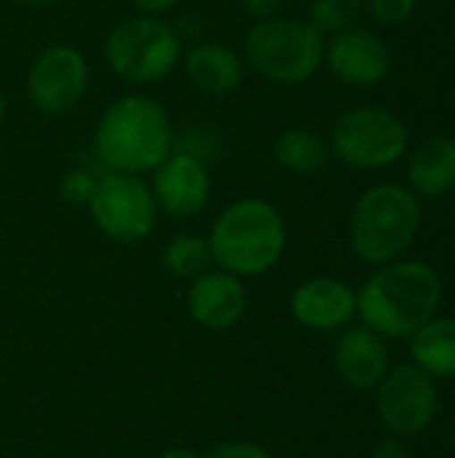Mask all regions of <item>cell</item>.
<instances>
[{"label": "cell", "instance_id": "25", "mask_svg": "<svg viewBox=\"0 0 455 458\" xmlns=\"http://www.w3.org/2000/svg\"><path fill=\"white\" fill-rule=\"evenodd\" d=\"M134 13H145V16H161L166 19L172 11H177L182 5V0H129Z\"/></svg>", "mask_w": 455, "mask_h": 458}, {"label": "cell", "instance_id": "26", "mask_svg": "<svg viewBox=\"0 0 455 458\" xmlns=\"http://www.w3.org/2000/svg\"><path fill=\"white\" fill-rule=\"evenodd\" d=\"M287 0H239V5L244 8L247 16H252L255 21L257 19H268V16H276L282 13Z\"/></svg>", "mask_w": 455, "mask_h": 458}, {"label": "cell", "instance_id": "4", "mask_svg": "<svg viewBox=\"0 0 455 458\" xmlns=\"http://www.w3.org/2000/svg\"><path fill=\"white\" fill-rule=\"evenodd\" d=\"M324 35L298 16H268L252 21L239 46L247 70L276 86H300L324 64Z\"/></svg>", "mask_w": 455, "mask_h": 458}, {"label": "cell", "instance_id": "7", "mask_svg": "<svg viewBox=\"0 0 455 458\" xmlns=\"http://www.w3.org/2000/svg\"><path fill=\"white\" fill-rule=\"evenodd\" d=\"M408 126L386 107H354L346 110L330 134L333 156L349 169L370 172L397 164L408 150Z\"/></svg>", "mask_w": 455, "mask_h": 458}, {"label": "cell", "instance_id": "22", "mask_svg": "<svg viewBox=\"0 0 455 458\" xmlns=\"http://www.w3.org/2000/svg\"><path fill=\"white\" fill-rule=\"evenodd\" d=\"M97 180L99 174L88 166H72L59 177V199L72 207H86L97 191Z\"/></svg>", "mask_w": 455, "mask_h": 458}, {"label": "cell", "instance_id": "30", "mask_svg": "<svg viewBox=\"0 0 455 458\" xmlns=\"http://www.w3.org/2000/svg\"><path fill=\"white\" fill-rule=\"evenodd\" d=\"M5 110H8V105H5V94L0 91V126H3V121H5Z\"/></svg>", "mask_w": 455, "mask_h": 458}, {"label": "cell", "instance_id": "8", "mask_svg": "<svg viewBox=\"0 0 455 458\" xmlns=\"http://www.w3.org/2000/svg\"><path fill=\"white\" fill-rule=\"evenodd\" d=\"M86 209L94 225L118 244L145 242L156 231L161 217L147 177L107 169L99 174L97 191Z\"/></svg>", "mask_w": 455, "mask_h": 458}, {"label": "cell", "instance_id": "28", "mask_svg": "<svg viewBox=\"0 0 455 458\" xmlns=\"http://www.w3.org/2000/svg\"><path fill=\"white\" fill-rule=\"evenodd\" d=\"M13 3L27 5V8H51V5H56V3H62V0H13Z\"/></svg>", "mask_w": 455, "mask_h": 458}, {"label": "cell", "instance_id": "17", "mask_svg": "<svg viewBox=\"0 0 455 458\" xmlns=\"http://www.w3.org/2000/svg\"><path fill=\"white\" fill-rule=\"evenodd\" d=\"M410 191L418 199H440L455 188V140L432 137L410 158Z\"/></svg>", "mask_w": 455, "mask_h": 458}, {"label": "cell", "instance_id": "12", "mask_svg": "<svg viewBox=\"0 0 455 458\" xmlns=\"http://www.w3.org/2000/svg\"><path fill=\"white\" fill-rule=\"evenodd\" d=\"M324 64L341 83L375 86L392 70V51L375 32L349 27L324 40Z\"/></svg>", "mask_w": 455, "mask_h": 458}, {"label": "cell", "instance_id": "10", "mask_svg": "<svg viewBox=\"0 0 455 458\" xmlns=\"http://www.w3.org/2000/svg\"><path fill=\"white\" fill-rule=\"evenodd\" d=\"M437 386L418 365L389 368L378 384V416L397 437H416L434 421Z\"/></svg>", "mask_w": 455, "mask_h": 458}, {"label": "cell", "instance_id": "2", "mask_svg": "<svg viewBox=\"0 0 455 458\" xmlns=\"http://www.w3.org/2000/svg\"><path fill=\"white\" fill-rule=\"evenodd\" d=\"M442 279L429 263L392 260L357 293V314L383 338H410L437 317Z\"/></svg>", "mask_w": 455, "mask_h": 458}, {"label": "cell", "instance_id": "1", "mask_svg": "<svg viewBox=\"0 0 455 458\" xmlns=\"http://www.w3.org/2000/svg\"><path fill=\"white\" fill-rule=\"evenodd\" d=\"M177 145L166 105L147 91H126L105 105L94 123V158L107 172L147 177Z\"/></svg>", "mask_w": 455, "mask_h": 458}, {"label": "cell", "instance_id": "11", "mask_svg": "<svg viewBox=\"0 0 455 458\" xmlns=\"http://www.w3.org/2000/svg\"><path fill=\"white\" fill-rule=\"evenodd\" d=\"M158 212L172 220H188L201 215L212 201V172L209 161L174 148L147 174Z\"/></svg>", "mask_w": 455, "mask_h": 458}, {"label": "cell", "instance_id": "29", "mask_svg": "<svg viewBox=\"0 0 455 458\" xmlns=\"http://www.w3.org/2000/svg\"><path fill=\"white\" fill-rule=\"evenodd\" d=\"M161 458H201L198 454H193V451H188V448H169L166 454Z\"/></svg>", "mask_w": 455, "mask_h": 458}, {"label": "cell", "instance_id": "21", "mask_svg": "<svg viewBox=\"0 0 455 458\" xmlns=\"http://www.w3.org/2000/svg\"><path fill=\"white\" fill-rule=\"evenodd\" d=\"M362 11H365L362 0H311L308 21L327 38L349 27H357Z\"/></svg>", "mask_w": 455, "mask_h": 458}, {"label": "cell", "instance_id": "27", "mask_svg": "<svg viewBox=\"0 0 455 458\" xmlns=\"http://www.w3.org/2000/svg\"><path fill=\"white\" fill-rule=\"evenodd\" d=\"M370 458H413V454L402 440H383Z\"/></svg>", "mask_w": 455, "mask_h": 458}, {"label": "cell", "instance_id": "16", "mask_svg": "<svg viewBox=\"0 0 455 458\" xmlns=\"http://www.w3.org/2000/svg\"><path fill=\"white\" fill-rule=\"evenodd\" d=\"M335 370L351 389H375L389 373V349L383 335L362 327H349L335 341Z\"/></svg>", "mask_w": 455, "mask_h": 458}, {"label": "cell", "instance_id": "19", "mask_svg": "<svg viewBox=\"0 0 455 458\" xmlns=\"http://www.w3.org/2000/svg\"><path fill=\"white\" fill-rule=\"evenodd\" d=\"M410 357L432 378H455V319H432L410 335Z\"/></svg>", "mask_w": 455, "mask_h": 458}, {"label": "cell", "instance_id": "13", "mask_svg": "<svg viewBox=\"0 0 455 458\" xmlns=\"http://www.w3.org/2000/svg\"><path fill=\"white\" fill-rule=\"evenodd\" d=\"M180 70L185 81L206 97H228L233 94L244 75L247 64L236 46L225 40H198L182 51Z\"/></svg>", "mask_w": 455, "mask_h": 458}, {"label": "cell", "instance_id": "18", "mask_svg": "<svg viewBox=\"0 0 455 458\" xmlns=\"http://www.w3.org/2000/svg\"><path fill=\"white\" fill-rule=\"evenodd\" d=\"M330 158H333L330 142L311 129L295 126V129L282 131L274 140V161L290 174H298V177L319 174L324 172Z\"/></svg>", "mask_w": 455, "mask_h": 458}, {"label": "cell", "instance_id": "20", "mask_svg": "<svg viewBox=\"0 0 455 458\" xmlns=\"http://www.w3.org/2000/svg\"><path fill=\"white\" fill-rule=\"evenodd\" d=\"M161 266L169 276L193 282L196 276H201L204 271H209L215 266L206 236H198V233L172 236L161 252Z\"/></svg>", "mask_w": 455, "mask_h": 458}, {"label": "cell", "instance_id": "23", "mask_svg": "<svg viewBox=\"0 0 455 458\" xmlns=\"http://www.w3.org/2000/svg\"><path fill=\"white\" fill-rule=\"evenodd\" d=\"M365 8L373 13V19H378L381 24H400L408 21L410 13L416 11L418 0H362Z\"/></svg>", "mask_w": 455, "mask_h": 458}, {"label": "cell", "instance_id": "9", "mask_svg": "<svg viewBox=\"0 0 455 458\" xmlns=\"http://www.w3.org/2000/svg\"><path fill=\"white\" fill-rule=\"evenodd\" d=\"M91 86V64L86 54L70 43L46 46L27 70L24 89L29 105L43 115L72 113Z\"/></svg>", "mask_w": 455, "mask_h": 458}, {"label": "cell", "instance_id": "6", "mask_svg": "<svg viewBox=\"0 0 455 458\" xmlns=\"http://www.w3.org/2000/svg\"><path fill=\"white\" fill-rule=\"evenodd\" d=\"M421 228V199L397 182L367 188L351 212L349 236L354 252L370 266L400 260Z\"/></svg>", "mask_w": 455, "mask_h": 458}, {"label": "cell", "instance_id": "14", "mask_svg": "<svg viewBox=\"0 0 455 458\" xmlns=\"http://www.w3.org/2000/svg\"><path fill=\"white\" fill-rule=\"evenodd\" d=\"M290 311L308 330H341L357 317V293L341 279L314 276L292 293Z\"/></svg>", "mask_w": 455, "mask_h": 458}, {"label": "cell", "instance_id": "5", "mask_svg": "<svg viewBox=\"0 0 455 458\" xmlns=\"http://www.w3.org/2000/svg\"><path fill=\"white\" fill-rule=\"evenodd\" d=\"M182 51V32L172 21L145 13L118 19L102 40V59L107 70L118 81L139 89L161 83L180 70Z\"/></svg>", "mask_w": 455, "mask_h": 458}, {"label": "cell", "instance_id": "24", "mask_svg": "<svg viewBox=\"0 0 455 458\" xmlns=\"http://www.w3.org/2000/svg\"><path fill=\"white\" fill-rule=\"evenodd\" d=\"M201 458H271V454L255 443H244V440H231V443H220L217 448H212L206 456Z\"/></svg>", "mask_w": 455, "mask_h": 458}, {"label": "cell", "instance_id": "3", "mask_svg": "<svg viewBox=\"0 0 455 458\" xmlns=\"http://www.w3.org/2000/svg\"><path fill=\"white\" fill-rule=\"evenodd\" d=\"M206 242L217 268L247 279L271 271L282 260L287 225L271 201L244 196L217 212Z\"/></svg>", "mask_w": 455, "mask_h": 458}, {"label": "cell", "instance_id": "31", "mask_svg": "<svg viewBox=\"0 0 455 458\" xmlns=\"http://www.w3.org/2000/svg\"><path fill=\"white\" fill-rule=\"evenodd\" d=\"M453 448H455V427H453Z\"/></svg>", "mask_w": 455, "mask_h": 458}, {"label": "cell", "instance_id": "15", "mask_svg": "<svg viewBox=\"0 0 455 458\" xmlns=\"http://www.w3.org/2000/svg\"><path fill=\"white\" fill-rule=\"evenodd\" d=\"M188 311L206 330H228L247 311V287L239 276L209 268L190 282Z\"/></svg>", "mask_w": 455, "mask_h": 458}]
</instances>
